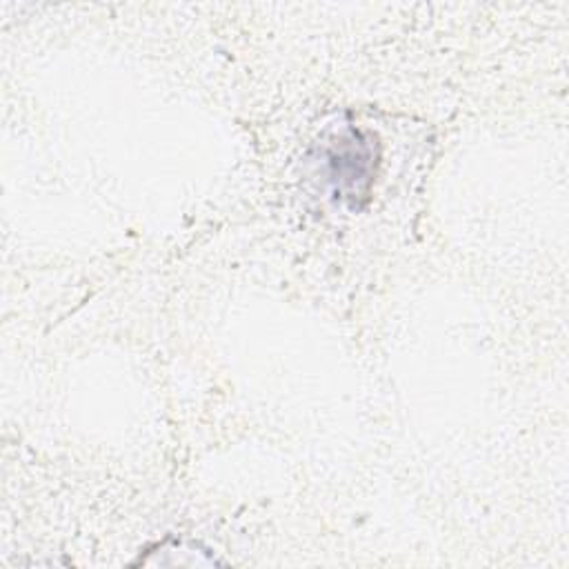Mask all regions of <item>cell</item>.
I'll return each mask as SVG.
<instances>
[{
	"label": "cell",
	"mask_w": 569,
	"mask_h": 569,
	"mask_svg": "<svg viewBox=\"0 0 569 569\" xmlns=\"http://www.w3.org/2000/svg\"><path fill=\"white\" fill-rule=\"evenodd\" d=\"M371 147L353 133L349 140H340L338 149L329 156L331 180L336 182V191H347L345 198H356L367 191L371 176Z\"/></svg>",
	"instance_id": "cell-1"
}]
</instances>
